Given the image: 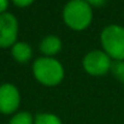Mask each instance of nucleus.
I'll list each match as a JSON object with an SVG mask.
<instances>
[{"label":"nucleus","mask_w":124,"mask_h":124,"mask_svg":"<svg viewBox=\"0 0 124 124\" xmlns=\"http://www.w3.org/2000/svg\"><path fill=\"white\" fill-rule=\"evenodd\" d=\"M63 19L70 29L76 31L84 30L93 19L92 6L85 0H70L64 6Z\"/></svg>","instance_id":"f257e3e1"},{"label":"nucleus","mask_w":124,"mask_h":124,"mask_svg":"<svg viewBox=\"0 0 124 124\" xmlns=\"http://www.w3.org/2000/svg\"><path fill=\"white\" fill-rule=\"evenodd\" d=\"M33 74L41 84L53 87L63 81L64 68L53 57H41L33 63Z\"/></svg>","instance_id":"f03ea898"},{"label":"nucleus","mask_w":124,"mask_h":124,"mask_svg":"<svg viewBox=\"0 0 124 124\" xmlns=\"http://www.w3.org/2000/svg\"><path fill=\"white\" fill-rule=\"evenodd\" d=\"M104 52L113 60H124V27L110 24L100 34Z\"/></svg>","instance_id":"7ed1b4c3"},{"label":"nucleus","mask_w":124,"mask_h":124,"mask_svg":"<svg viewBox=\"0 0 124 124\" xmlns=\"http://www.w3.org/2000/svg\"><path fill=\"white\" fill-rule=\"evenodd\" d=\"M82 65L87 74L92 76H102L111 71L112 59L104 51L94 49L84 55Z\"/></svg>","instance_id":"20e7f679"},{"label":"nucleus","mask_w":124,"mask_h":124,"mask_svg":"<svg viewBox=\"0 0 124 124\" xmlns=\"http://www.w3.org/2000/svg\"><path fill=\"white\" fill-rule=\"evenodd\" d=\"M18 38V21L8 12L0 15V47H12Z\"/></svg>","instance_id":"39448f33"},{"label":"nucleus","mask_w":124,"mask_h":124,"mask_svg":"<svg viewBox=\"0 0 124 124\" xmlns=\"http://www.w3.org/2000/svg\"><path fill=\"white\" fill-rule=\"evenodd\" d=\"M21 104V94L16 85L4 83L0 85V113L11 115L16 112Z\"/></svg>","instance_id":"423d86ee"},{"label":"nucleus","mask_w":124,"mask_h":124,"mask_svg":"<svg viewBox=\"0 0 124 124\" xmlns=\"http://www.w3.org/2000/svg\"><path fill=\"white\" fill-rule=\"evenodd\" d=\"M11 54L17 63L25 64L33 57V48L27 42L17 41L11 47Z\"/></svg>","instance_id":"0eeeda50"},{"label":"nucleus","mask_w":124,"mask_h":124,"mask_svg":"<svg viewBox=\"0 0 124 124\" xmlns=\"http://www.w3.org/2000/svg\"><path fill=\"white\" fill-rule=\"evenodd\" d=\"M40 51L45 57H52L60 52L62 49V40L55 35H48L42 39L39 46Z\"/></svg>","instance_id":"6e6552de"},{"label":"nucleus","mask_w":124,"mask_h":124,"mask_svg":"<svg viewBox=\"0 0 124 124\" xmlns=\"http://www.w3.org/2000/svg\"><path fill=\"white\" fill-rule=\"evenodd\" d=\"M34 124H63V122L54 113L42 112V113H38L35 116Z\"/></svg>","instance_id":"1a4fd4ad"},{"label":"nucleus","mask_w":124,"mask_h":124,"mask_svg":"<svg viewBox=\"0 0 124 124\" xmlns=\"http://www.w3.org/2000/svg\"><path fill=\"white\" fill-rule=\"evenodd\" d=\"M8 124H34V117L30 112L22 111L12 116V118L8 121Z\"/></svg>","instance_id":"9d476101"},{"label":"nucleus","mask_w":124,"mask_h":124,"mask_svg":"<svg viewBox=\"0 0 124 124\" xmlns=\"http://www.w3.org/2000/svg\"><path fill=\"white\" fill-rule=\"evenodd\" d=\"M111 72L119 82L124 83V60H115V62H112Z\"/></svg>","instance_id":"9b49d317"},{"label":"nucleus","mask_w":124,"mask_h":124,"mask_svg":"<svg viewBox=\"0 0 124 124\" xmlns=\"http://www.w3.org/2000/svg\"><path fill=\"white\" fill-rule=\"evenodd\" d=\"M11 1L18 7H27L34 2V0H11Z\"/></svg>","instance_id":"f8f14e48"},{"label":"nucleus","mask_w":124,"mask_h":124,"mask_svg":"<svg viewBox=\"0 0 124 124\" xmlns=\"http://www.w3.org/2000/svg\"><path fill=\"white\" fill-rule=\"evenodd\" d=\"M90 6H95V7H99V6H102L107 0H85Z\"/></svg>","instance_id":"ddd939ff"},{"label":"nucleus","mask_w":124,"mask_h":124,"mask_svg":"<svg viewBox=\"0 0 124 124\" xmlns=\"http://www.w3.org/2000/svg\"><path fill=\"white\" fill-rule=\"evenodd\" d=\"M7 7H8V0H0V15L5 13Z\"/></svg>","instance_id":"4468645a"}]
</instances>
